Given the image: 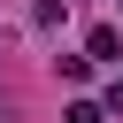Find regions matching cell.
Wrapping results in <instances>:
<instances>
[{
    "mask_svg": "<svg viewBox=\"0 0 123 123\" xmlns=\"http://www.w3.org/2000/svg\"><path fill=\"white\" fill-rule=\"evenodd\" d=\"M62 15H69V0H31V23H38V31H46V23H62Z\"/></svg>",
    "mask_w": 123,
    "mask_h": 123,
    "instance_id": "2",
    "label": "cell"
},
{
    "mask_svg": "<svg viewBox=\"0 0 123 123\" xmlns=\"http://www.w3.org/2000/svg\"><path fill=\"white\" fill-rule=\"evenodd\" d=\"M100 115H108L100 100H69V115H62V123H100Z\"/></svg>",
    "mask_w": 123,
    "mask_h": 123,
    "instance_id": "3",
    "label": "cell"
},
{
    "mask_svg": "<svg viewBox=\"0 0 123 123\" xmlns=\"http://www.w3.org/2000/svg\"><path fill=\"white\" fill-rule=\"evenodd\" d=\"M0 123H8V115H0Z\"/></svg>",
    "mask_w": 123,
    "mask_h": 123,
    "instance_id": "4",
    "label": "cell"
},
{
    "mask_svg": "<svg viewBox=\"0 0 123 123\" xmlns=\"http://www.w3.org/2000/svg\"><path fill=\"white\" fill-rule=\"evenodd\" d=\"M115 54H123V31H115V23H100V31L85 38V62H115Z\"/></svg>",
    "mask_w": 123,
    "mask_h": 123,
    "instance_id": "1",
    "label": "cell"
}]
</instances>
